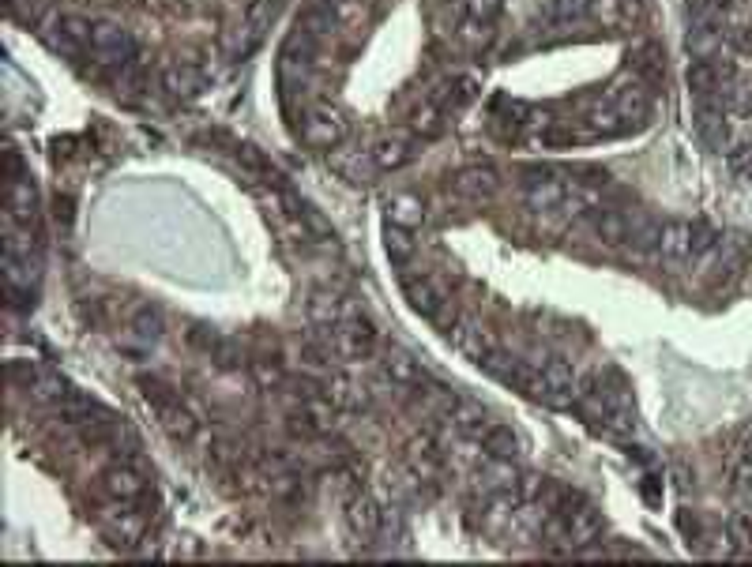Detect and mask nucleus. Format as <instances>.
<instances>
[{"label":"nucleus","instance_id":"4c0bfd02","mask_svg":"<svg viewBox=\"0 0 752 567\" xmlns=\"http://www.w3.org/2000/svg\"><path fill=\"white\" fill-rule=\"evenodd\" d=\"M741 455H752V429L745 432V440H741Z\"/></svg>","mask_w":752,"mask_h":567},{"label":"nucleus","instance_id":"ddd939ff","mask_svg":"<svg viewBox=\"0 0 752 567\" xmlns=\"http://www.w3.org/2000/svg\"><path fill=\"white\" fill-rule=\"evenodd\" d=\"M380 372H384L388 384L399 387V391H414V387L425 384L422 365H418L403 346H388V350L380 353Z\"/></svg>","mask_w":752,"mask_h":567},{"label":"nucleus","instance_id":"6ab92c4d","mask_svg":"<svg viewBox=\"0 0 752 567\" xmlns=\"http://www.w3.org/2000/svg\"><path fill=\"white\" fill-rule=\"evenodd\" d=\"M497 188H501V181H497L493 166H467L459 169V177H455V192L467 196V200H489Z\"/></svg>","mask_w":752,"mask_h":567},{"label":"nucleus","instance_id":"f03ea898","mask_svg":"<svg viewBox=\"0 0 752 567\" xmlns=\"http://www.w3.org/2000/svg\"><path fill=\"white\" fill-rule=\"evenodd\" d=\"M523 387L538 402L553 406V410H568L572 402L580 399V372L568 365V361H546Z\"/></svg>","mask_w":752,"mask_h":567},{"label":"nucleus","instance_id":"39448f33","mask_svg":"<svg viewBox=\"0 0 752 567\" xmlns=\"http://www.w3.org/2000/svg\"><path fill=\"white\" fill-rule=\"evenodd\" d=\"M749 237L745 233H730V237H719V245L707 252L704 260L696 263V267H704L707 278L715 282V286H726V282H734L737 271H745V260H749Z\"/></svg>","mask_w":752,"mask_h":567},{"label":"nucleus","instance_id":"1a4fd4ad","mask_svg":"<svg viewBox=\"0 0 752 567\" xmlns=\"http://www.w3.org/2000/svg\"><path fill=\"white\" fill-rule=\"evenodd\" d=\"M91 53L102 64H113V68H125L136 57V42L125 27L117 23H94L91 27Z\"/></svg>","mask_w":752,"mask_h":567},{"label":"nucleus","instance_id":"423d86ee","mask_svg":"<svg viewBox=\"0 0 752 567\" xmlns=\"http://www.w3.org/2000/svg\"><path fill=\"white\" fill-rule=\"evenodd\" d=\"M335 335V350H339V357H350V361H365L369 353L376 350V327L373 320L361 312V308H346V316L339 320V327L331 331Z\"/></svg>","mask_w":752,"mask_h":567},{"label":"nucleus","instance_id":"0eeeda50","mask_svg":"<svg viewBox=\"0 0 752 567\" xmlns=\"http://www.w3.org/2000/svg\"><path fill=\"white\" fill-rule=\"evenodd\" d=\"M448 338H452V346L467 361H474V365L486 368L497 353H501V342H497V335L489 331L486 323H478L474 316H463V320H455V327L448 331Z\"/></svg>","mask_w":752,"mask_h":567},{"label":"nucleus","instance_id":"2eb2a0df","mask_svg":"<svg viewBox=\"0 0 752 567\" xmlns=\"http://www.w3.org/2000/svg\"><path fill=\"white\" fill-rule=\"evenodd\" d=\"M346 526H350V534L358 537L361 545H369V541L380 534L384 515H380V507H376L373 496L358 492V496H350V500H346Z\"/></svg>","mask_w":752,"mask_h":567},{"label":"nucleus","instance_id":"bb28decb","mask_svg":"<svg viewBox=\"0 0 752 567\" xmlns=\"http://www.w3.org/2000/svg\"><path fill=\"white\" fill-rule=\"evenodd\" d=\"M410 158H414V143L410 139H384V143H376L373 151V166L376 169H399L407 166Z\"/></svg>","mask_w":752,"mask_h":567},{"label":"nucleus","instance_id":"393cba45","mask_svg":"<svg viewBox=\"0 0 752 567\" xmlns=\"http://www.w3.org/2000/svg\"><path fill=\"white\" fill-rule=\"evenodd\" d=\"M388 222L392 226H403V230H414V226H422L425 222V203L418 200V196H392L388 200Z\"/></svg>","mask_w":752,"mask_h":567},{"label":"nucleus","instance_id":"4468645a","mask_svg":"<svg viewBox=\"0 0 752 567\" xmlns=\"http://www.w3.org/2000/svg\"><path fill=\"white\" fill-rule=\"evenodd\" d=\"M448 417H452V429L459 432V436H467V440H482V436L497 425L486 406L474 399H452L448 402Z\"/></svg>","mask_w":752,"mask_h":567},{"label":"nucleus","instance_id":"f704fd0d","mask_svg":"<svg viewBox=\"0 0 752 567\" xmlns=\"http://www.w3.org/2000/svg\"><path fill=\"white\" fill-rule=\"evenodd\" d=\"M632 72L636 76H643V79H658L662 76V64H658V49H640L636 57H632Z\"/></svg>","mask_w":752,"mask_h":567},{"label":"nucleus","instance_id":"c85d7f7f","mask_svg":"<svg viewBox=\"0 0 752 567\" xmlns=\"http://www.w3.org/2000/svg\"><path fill=\"white\" fill-rule=\"evenodd\" d=\"M331 166H335V173L343 177V181L350 184H361L365 177H369V169H365V158H361V151H331Z\"/></svg>","mask_w":752,"mask_h":567},{"label":"nucleus","instance_id":"6e6552de","mask_svg":"<svg viewBox=\"0 0 752 567\" xmlns=\"http://www.w3.org/2000/svg\"><path fill=\"white\" fill-rule=\"evenodd\" d=\"M350 136V124L335 106H316L309 109V117L301 124V139L316 147V151H335L343 139Z\"/></svg>","mask_w":752,"mask_h":567},{"label":"nucleus","instance_id":"f3484780","mask_svg":"<svg viewBox=\"0 0 752 567\" xmlns=\"http://www.w3.org/2000/svg\"><path fill=\"white\" fill-rule=\"evenodd\" d=\"M38 215V188H34L31 173L8 177V222L12 226H31Z\"/></svg>","mask_w":752,"mask_h":567},{"label":"nucleus","instance_id":"4be33fe9","mask_svg":"<svg viewBox=\"0 0 752 567\" xmlns=\"http://www.w3.org/2000/svg\"><path fill=\"white\" fill-rule=\"evenodd\" d=\"M346 308H350V305H346L339 293L316 290L313 297H309V320H313V327L335 331V327H339V320L346 316Z\"/></svg>","mask_w":752,"mask_h":567},{"label":"nucleus","instance_id":"412c9836","mask_svg":"<svg viewBox=\"0 0 752 567\" xmlns=\"http://www.w3.org/2000/svg\"><path fill=\"white\" fill-rule=\"evenodd\" d=\"M478 444L486 447L489 459H508V462H516L519 455H523V447H527V444H523V436H519L512 425H501V421H497V425H493V429H489Z\"/></svg>","mask_w":752,"mask_h":567},{"label":"nucleus","instance_id":"b1692460","mask_svg":"<svg viewBox=\"0 0 752 567\" xmlns=\"http://www.w3.org/2000/svg\"><path fill=\"white\" fill-rule=\"evenodd\" d=\"M384 252H388V260H392L399 271H407L410 260H414V252H418L414 230H403V226H392V222H388V230H384Z\"/></svg>","mask_w":752,"mask_h":567},{"label":"nucleus","instance_id":"f8f14e48","mask_svg":"<svg viewBox=\"0 0 752 567\" xmlns=\"http://www.w3.org/2000/svg\"><path fill=\"white\" fill-rule=\"evenodd\" d=\"M403 293H407L410 308L425 320H437L448 305V290L433 275H403Z\"/></svg>","mask_w":752,"mask_h":567},{"label":"nucleus","instance_id":"20e7f679","mask_svg":"<svg viewBox=\"0 0 752 567\" xmlns=\"http://www.w3.org/2000/svg\"><path fill=\"white\" fill-rule=\"evenodd\" d=\"M549 530L561 541H568L572 549H583V545H591L602 534V519H598V511L591 504H561L553 507Z\"/></svg>","mask_w":752,"mask_h":567},{"label":"nucleus","instance_id":"a878e982","mask_svg":"<svg viewBox=\"0 0 752 567\" xmlns=\"http://www.w3.org/2000/svg\"><path fill=\"white\" fill-rule=\"evenodd\" d=\"M497 16L501 0H467V38H486Z\"/></svg>","mask_w":752,"mask_h":567},{"label":"nucleus","instance_id":"aec40b11","mask_svg":"<svg viewBox=\"0 0 752 567\" xmlns=\"http://www.w3.org/2000/svg\"><path fill=\"white\" fill-rule=\"evenodd\" d=\"M591 222H595L598 241H606V245H628V237H632V230H636L632 215L613 211V207H598L595 215H591Z\"/></svg>","mask_w":752,"mask_h":567},{"label":"nucleus","instance_id":"f257e3e1","mask_svg":"<svg viewBox=\"0 0 752 567\" xmlns=\"http://www.w3.org/2000/svg\"><path fill=\"white\" fill-rule=\"evenodd\" d=\"M140 387H143V399H147V406L155 410L162 432H166L170 440H177V444H192L200 425H196V417L181 406V399L173 395V387H166L162 380H155V376H151V380L143 376Z\"/></svg>","mask_w":752,"mask_h":567},{"label":"nucleus","instance_id":"72a5a7b5","mask_svg":"<svg viewBox=\"0 0 752 567\" xmlns=\"http://www.w3.org/2000/svg\"><path fill=\"white\" fill-rule=\"evenodd\" d=\"M166 87H170L173 94H192L200 87V76H196L192 68H185V64H173L170 72H166Z\"/></svg>","mask_w":752,"mask_h":567},{"label":"nucleus","instance_id":"9b49d317","mask_svg":"<svg viewBox=\"0 0 752 567\" xmlns=\"http://www.w3.org/2000/svg\"><path fill=\"white\" fill-rule=\"evenodd\" d=\"M692 241H696V222H685V218H670L658 226V245L655 256L666 263H689L692 260Z\"/></svg>","mask_w":752,"mask_h":567},{"label":"nucleus","instance_id":"7c9ffc66","mask_svg":"<svg viewBox=\"0 0 752 567\" xmlns=\"http://www.w3.org/2000/svg\"><path fill=\"white\" fill-rule=\"evenodd\" d=\"M132 331H136V338H140V342H158V338H162V331H166V320H162V312H158V308H140V312H136V320H132Z\"/></svg>","mask_w":752,"mask_h":567},{"label":"nucleus","instance_id":"ea45409f","mask_svg":"<svg viewBox=\"0 0 752 567\" xmlns=\"http://www.w3.org/2000/svg\"><path fill=\"white\" fill-rule=\"evenodd\" d=\"M745 106H749V113H752V94H749V102H745Z\"/></svg>","mask_w":752,"mask_h":567},{"label":"nucleus","instance_id":"c756f323","mask_svg":"<svg viewBox=\"0 0 752 567\" xmlns=\"http://www.w3.org/2000/svg\"><path fill=\"white\" fill-rule=\"evenodd\" d=\"M726 537L734 541L737 552H752V511H749V507H741V511H734V515H730Z\"/></svg>","mask_w":752,"mask_h":567},{"label":"nucleus","instance_id":"9d476101","mask_svg":"<svg viewBox=\"0 0 752 567\" xmlns=\"http://www.w3.org/2000/svg\"><path fill=\"white\" fill-rule=\"evenodd\" d=\"M102 530L117 549H132L147 530V515L136 511V504H128V500H113V507L102 515Z\"/></svg>","mask_w":752,"mask_h":567},{"label":"nucleus","instance_id":"7ed1b4c3","mask_svg":"<svg viewBox=\"0 0 752 567\" xmlns=\"http://www.w3.org/2000/svg\"><path fill=\"white\" fill-rule=\"evenodd\" d=\"M519 188H523V203H527L531 211H538V215L564 211L568 181H564V173H557V169H549V166L523 169V181H519Z\"/></svg>","mask_w":752,"mask_h":567},{"label":"nucleus","instance_id":"2f4dec72","mask_svg":"<svg viewBox=\"0 0 752 567\" xmlns=\"http://www.w3.org/2000/svg\"><path fill=\"white\" fill-rule=\"evenodd\" d=\"M587 16L602 23V27H617L625 23V0H587Z\"/></svg>","mask_w":752,"mask_h":567},{"label":"nucleus","instance_id":"473e14b6","mask_svg":"<svg viewBox=\"0 0 752 567\" xmlns=\"http://www.w3.org/2000/svg\"><path fill=\"white\" fill-rule=\"evenodd\" d=\"M546 16L553 23H572L587 16V0H546Z\"/></svg>","mask_w":752,"mask_h":567},{"label":"nucleus","instance_id":"58836bf2","mask_svg":"<svg viewBox=\"0 0 752 567\" xmlns=\"http://www.w3.org/2000/svg\"><path fill=\"white\" fill-rule=\"evenodd\" d=\"M711 8H726V4H734V0H707Z\"/></svg>","mask_w":752,"mask_h":567},{"label":"nucleus","instance_id":"c9c22d12","mask_svg":"<svg viewBox=\"0 0 752 567\" xmlns=\"http://www.w3.org/2000/svg\"><path fill=\"white\" fill-rule=\"evenodd\" d=\"M734 489L741 496H752V455H741L734 466Z\"/></svg>","mask_w":752,"mask_h":567},{"label":"nucleus","instance_id":"dca6fc26","mask_svg":"<svg viewBox=\"0 0 752 567\" xmlns=\"http://www.w3.org/2000/svg\"><path fill=\"white\" fill-rule=\"evenodd\" d=\"M275 8H279V0H256L249 12H245V23H241V38H237V46H234V57H249L252 49L264 42V31L271 27V19H275Z\"/></svg>","mask_w":752,"mask_h":567},{"label":"nucleus","instance_id":"5701e85b","mask_svg":"<svg viewBox=\"0 0 752 567\" xmlns=\"http://www.w3.org/2000/svg\"><path fill=\"white\" fill-rule=\"evenodd\" d=\"M722 42H726V34H722L719 23H711V19H700L696 27H692L689 34V49H692V61H715L722 53Z\"/></svg>","mask_w":752,"mask_h":567},{"label":"nucleus","instance_id":"e433bc0d","mask_svg":"<svg viewBox=\"0 0 752 567\" xmlns=\"http://www.w3.org/2000/svg\"><path fill=\"white\" fill-rule=\"evenodd\" d=\"M730 38V46L741 49V53H752V27L745 23V27H734V31L726 34Z\"/></svg>","mask_w":752,"mask_h":567},{"label":"nucleus","instance_id":"a211bd4d","mask_svg":"<svg viewBox=\"0 0 752 567\" xmlns=\"http://www.w3.org/2000/svg\"><path fill=\"white\" fill-rule=\"evenodd\" d=\"M102 485H106V492H110L113 500H128V504H140L143 496H147V477H143L140 470L125 466V462L106 470Z\"/></svg>","mask_w":752,"mask_h":567},{"label":"nucleus","instance_id":"cd10ccee","mask_svg":"<svg viewBox=\"0 0 752 567\" xmlns=\"http://www.w3.org/2000/svg\"><path fill=\"white\" fill-rule=\"evenodd\" d=\"M324 395H328L335 406H346V410H358V406H365V391H361L354 380H346V376H331Z\"/></svg>","mask_w":752,"mask_h":567}]
</instances>
